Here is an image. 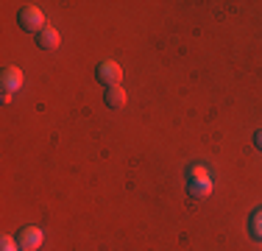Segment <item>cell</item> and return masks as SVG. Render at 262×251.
I'll list each match as a JSON object with an SVG mask.
<instances>
[{"label": "cell", "mask_w": 262, "mask_h": 251, "mask_svg": "<svg viewBox=\"0 0 262 251\" xmlns=\"http://www.w3.org/2000/svg\"><path fill=\"white\" fill-rule=\"evenodd\" d=\"M126 100H128V95H126V90H123V87H106L103 103L109 106V109H123V106H126Z\"/></svg>", "instance_id": "6"}, {"label": "cell", "mask_w": 262, "mask_h": 251, "mask_svg": "<svg viewBox=\"0 0 262 251\" xmlns=\"http://www.w3.org/2000/svg\"><path fill=\"white\" fill-rule=\"evenodd\" d=\"M95 75H98V81H101L103 87H120V81H123L120 65L112 61V59H103L101 65L95 67Z\"/></svg>", "instance_id": "3"}, {"label": "cell", "mask_w": 262, "mask_h": 251, "mask_svg": "<svg viewBox=\"0 0 262 251\" xmlns=\"http://www.w3.org/2000/svg\"><path fill=\"white\" fill-rule=\"evenodd\" d=\"M248 232H251L254 240H262V206L251 212V218H248Z\"/></svg>", "instance_id": "8"}, {"label": "cell", "mask_w": 262, "mask_h": 251, "mask_svg": "<svg viewBox=\"0 0 262 251\" xmlns=\"http://www.w3.org/2000/svg\"><path fill=\"white\" fill-rule=\"evenodd\" d=\"M17 248H20V243H17L11 235H3V237H0V251H17Z\"/></svg>", "instance_id": "9"}, {"label": "cell", "mask_w": 262, "mask_h": 251, "mask_svg": "<svg viewBox=\"0 0 262 251\" xmlns=\"http://www.w3.org/2000/svg\"><path fill=\"white\" fill-rule=\"evenodd\" d=\"M23 90V70L20 67H6L3 70V103H9L11 95Z\"/></svg>", "instance_id": "4"}, {"label": "cell", "mask_w": 262, "mask_h": 251, "mask_svg": "<svg viewBox=\"0 0 262 251\" xmlns=\"http://www.w3.org/2000/svg\"><path fill=\"white\" fill-rule=\"evenodd\" d=\"M59 42H61L59 31L51 28V25H48V28L42 31V34H36V45H39L42 50H56V48H59Z\"/></svg>", "instance_id": "7"}, {"label": "cell", "mask_w": 262, "mask_h": 251, "mask_svg": "<svg viewBox=\"0 0 262 251\" xmlns=\"http://www.w3.org/2000/svg\"><path fill=\"white\" fill-rule=\"evenodd\" d=\"M187 176H190L187 193H190L192 198H207L212 193V179H209V173H207L204 165H192L190 171H187Z\"/></svg>", "instance_id": "1"}, {"label": "cell", "mask_w": 262, "mask_h": 251, "mask_svg": "<svg viewBox=\"0 0 262 251\" xmlns=\"http://www.w3.org/2000/svg\"><path fill=\"white\" fill-rule=\"evenodd\" d=\"M17 20H20V28L28 31V34H42V31L48 28V25H45V14L39 11V6H26Z\"/></svg>", "instance_id": "2"}, {"label": "cell", "mask_w": 262, "mask_h": 251, "mask_svg": "<svg viewBox=\"0 0 262 251\" xmlns=\"http://www.w3.org/2000/svg\"><path fill=\"white\" fill-rule=\"evenodd\" d=\"M254 142H257V148L262 151V129L257 131V134H254Z\"/></svg>", "instance_id": "10"}, {"label": "cell", "mask_w": 262, "mask_h": 251, "mask_svg": "<svg viewBox=\"0 0 262 251\" xmlns=\"http://www.w3.org/2000/svg\"><path fill=\"white\" fill-rule=\"evenodd\" d=\"M17 243H20V251H39L42 243H45V235H42L39 226H26L17 235Z\"/></svg>", "instance_id": "5"}]
</instances>
